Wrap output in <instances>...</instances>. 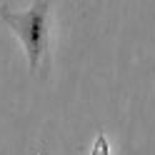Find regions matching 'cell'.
I'll return each instance as SVG.
<instances>
[{
	"label": "cell",
	"mask_w": 155,
	"mask_h": 155,
	"mask_svg": "<svg viewBox=\"0 0 155 155\" xmlns=\"http://www.w3.org/2000/svg\"><path fill=\"white\" fill-rule=\"evenodd\" d=\"M0 18L5 25H10V30L23 43L30 70H35L48 45V0H38L25 13H13L8 8H0Z\"/></svg>",
	"instance_id": "6da1fadb"
},
{
	"label": "cell",
	"mask_w": 155,
	"mask_h": 155,
	"mask_svg": "<svg viewBox=\"0 0 155 155\" xmlns=\"http://www.w3.org/2000/svg\"><path fill=\"white\" fill-rule=\"evenodd\" d=\"M110 153V145H108V140H105V135L100 133L98 138H95V145H93V155H108Z\"/></svg>",
	"instance_id": "7a4b0ae2"
}]
</instances>
